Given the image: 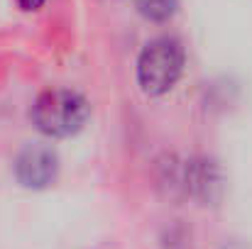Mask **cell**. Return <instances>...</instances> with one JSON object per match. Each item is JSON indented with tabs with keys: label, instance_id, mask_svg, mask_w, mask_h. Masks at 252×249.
Masks as SVG:
<instances>
[{
	"label": "cell",
	"instance_id": "obj_1",
	"mask_svg": "<svg viewBox=\"0 0 252 249\" xmlns=\"http://www.w3.org/2000/svg\"><path fill=\"white\" fill-rule=\"evenodd\" d=\"M91 117V103L79 90L71 88H49L42 90L32 108L30 120L34 130L49 139H66L79 135Z\"/></svg>",
	"mask_w": 252,
	"mask_h": 249
},
{
	"label": "cell",
	"instance_id": "obj_2",
	"mask_svg": "<svg viewBox=\"0 0 252 249\" xmlns=\"http://www.w3.org/2000/svg\"><path fill=\"white\" fill-rule=\"evenodd\" d=\"M186 54L176 37H155L150 39L137 56V85L145 95L169 93L184 74Z\"/></svg>",
	"mask_w": 252,
	"mask_h": 249
},
{
	"label": "cell",
	"instance_id": "obj_3",
	"mask_svg": "<svg viewBox=\"0 0 252 249\" xmlns=\"http://www.w3.org/2000/svg\"><path fill=\"white\" fill-rule=\"evenodd\" d=\"M12 168H15V178L20 186L32 188V191H42L57 181L59 157L47 144H27L15 157Z\"/></svg>",
	"mask_w": 252,
	"mask_h": 249
},
{
	"label": "cell",
	"instance_id": "obj_4",
	"mask_svg": "<svg viewBox=\"0 0 252 249\" xmlns=\"http://www.w3.org/2000/svg\"><path fill=\"white\" fill-rule=\"evenodd\" d=\"M184 186L196 198L213 200L220 191V171L211 159H191L184 171Z\"/></svg>",
	"mask_w": 252,
	"mask_h": 249
},
{
	"label": "cell",
	"instance_id": "obj_5",
	"mask_svg": "<svg viewBox=\"0 0 252 249\" xmlns=\"http://www.w3.org/2000/svg\"><path fill=\"white\" fill-rule=\"evenodd\" d=\"M135 7L147 22L164 25L176 15L179 0H135Z\"/></svg>",
	"mask_w": 252,
	"mask_h": 249
},
{
	"label": "cell",
	"instance_id": "obj_6",
	"mask_svg": "<svg viewBox=\"0 0 252 249\" xmlns=\"http://www.w3.org/2000/svg\"><path fill=\"white\" fill-rule=\"evenodd\" d=\"M15 2H17V7L25 10V12H37V10H42V7L47 5V0H15Z\"/></svg>",
	"mask_w": 252,
	"mask_h": 249
}]
</instances>
